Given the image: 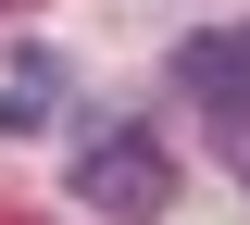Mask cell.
<instances>
[{
    "instance_id": "obj_2",
    "label": "cell",
    "mask_w": 250,
    "mask_h": 225,
    "mask_svg": "<svg viewBox=\"0 0 250 225\" xmlns=\"http://www.w3.org/2000/svg\"><path fill=\"white\" fill-rule=\"evenodd\" d=\"M175 88L200 100V125H213L225 175L250 188V25H213V38H188V50H175Z\"/></svg>"
},
{
    "instance_id": "obj_3",
    "label": "cell",
    "mask_w": 250,
    "mask_h": 225,
    "mask_svg": "<svg viewBox=\"0 0 250 225\" xmlns=\"http://www.w3.org/2000/svg\"><path fill=\"white\" fill-rule=\"evenodd\" d=\"M62 113V50H13V75H0V138H38Z\"/></svg>"
},
{
    "instance_id": "obj_1",
    "label": "cell",
    "mask_w": 250,
    "mask_h": 225,
    "mask_svg": "<svg viewBox=\"0 0 250 225\" xmlns=\"http://www.w3.org/2000/svg\"><path fill=\"white\" fill-rule=\"evenodd\" d=\"M75 200H88V213H125V225H163V213H175L163 138H150V125H100L88 150H75Z\"/></svg>"
}]
</instances>
